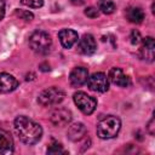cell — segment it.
Here are the masks:
<instances>
[{"instance_id":"cell-15","label":"cell","mask_w":155,"mask_h":155,"mask_svg":"<svg viewBox=\"0 0 155 155\" xmlns=\"http://www.w3.org/2000/svg\"><path fill=\"white\" fill-rule=\"evenodd\" d=\"M11 153H13V139L7 131L0 130V154Z\"/></svg>"},{"instance_id":"cell-24","label":"cell","mask_w":155,"mask_h":155,"mask_svg":"<svg viewBox=\"0 0 155 155\" xmlns=\"http://www.w3.org/2000/svg\"><path fill=\"white\" fill-rule=\"evenodd\" d=\"M153 125H154V119H151V120H150V122L148 124V131H149V133H150V134H154V130H153V127H154V126H153Z\"/></svg>"},{"instance_id":"cell-23","label":"cell","mask_w":155,"mask_h":155,"mask_svg":"<svg viewBox=\"0 0 155 155\" xmlns=\"http://www.w3.org/2000/svg\"><path fill=\"white\" fill-rule=\"evenodd\" d=\"M5 16V2L4 0H0V21L4 18Z\"/></svg>"},{"instance_id":"cell-7","label":"cell","mask_w":155,"mask_h":155,"mask_svg":"<svg viewBox=\"0 0 155 155\" xmlns=\"http://www.w3.org/2000/svg\"><path fill=\"white\" fill-rule=\"evenodd\" d=\"M96 50H97V44H96L94 38L91 34H85L78 44V51L81 54L90 56V54H93Z\"/></svg>"},{"instance_id":"cell-20","label":"cell","mask_w":155,"mask_h":155,"mask_svg":"<svg viewBox=\"0 0 155 155\" xmlns=\"http://www.w3.org/2000/svg\"><path fill=\"white\" fill-rule=\"evenodd\" d=\"M21 2L31 8H39L44 5V0H21Z\"/></svg>"},{"instance_id":"cell-21","label":"cell","mask_w":155,"mask_h":155,"mask_svg":"<svg viewBox=\"0 0 155 155\" xmlns=\"http://www.w3.org/2000/svg\"><path fill=\"white\" fill-rule=\"evenodd\" d=\"M85 15H86L87 17H90V18H97V17L99 16V11H98L96 7L91 6V7H87V8L85 10Z\"/></svg>"},{"instance_id":"cell-9","label":"cell","mask_w":155,"mask_h":155,"mask_svg":"<svg viewBox=\"0 0 155 155\" xmlns=\"http://www.w3.org/2000/svg\"><path fill=\"white\" fill-rule=\"evenodd\" d=\"M87 79H88V71L84 67H76V68H74L71 70V73H70V76H69L70 84L74 87L82 86L87 81Z\"/></svg>"},{"instance_id":"cell-16","label":"cell","mask_w":155,"mask_h":155,"mask_svg":"<svg viewBox=\"0 0 155 155\" xmlns=\"http://www.w3.org/2000/svg\"><path fill=\"white\" fill-rule=\"evenodd\" d=\"M126 17L131 23H142L144 19V12L140 7H130L126 11Z\"/></svg>"},{"instance_id":"cell-11","label":"cell","mask_w":155,"mask_h":155,"mask_svg":"<svg viewBox=\"0 0 155 155\" xmlns=\"http://www.w3.org/2000/svg\"><path fill=\"white\" fill-rule=\"evenodd\" d=\"M17 86H18V81L13 75L7 73L0 74V92L2 93L12 92L17 88Z\"/></svg>"},{"instance_id":"cell-1","label":"cell","mask_w":155,"mask_h":155,"mask_svg":"<svg viewBox=\"0 0 155 155\" xmlns=\"http://www.w3.org/2000/svg\"><path fill=\"white\" fill-rule=\"evenodd\" d=\"M15 131L18 138L25 144H35L41 139L42 128L28 116H18L15 120Z\"/></svg>"},{"instance_id":"cell-4","label":"cell","mask_w":155,"mask_h":155,"mask_svg":"<svg viewBox=\"0 0 155 155\" xmlns=\"http://www.w3.org/2000/svg\"><path fill=\"white\" fill-rule=\"evenodd\" d=\"M65 97V92L56 86L48 87L46 90H44L40 94H39V103L44 107H51V105H56L59 104Z\"/></svg>"},{"instance_id":"cell-25","label":"cell","mask_w":155,"mask_h":155,"mask_svg":"<svg viewBox=\"0 0 155 155\" xmlns=\"http://www.w3.org/2000/svg\"><path fill=\"white\" fill-rule=\"evenodd\" d=\"M70 2H71V4H74V5L80 6V5H84V4L86 2V0H70Z\"/></svg>"},{"instance_id":"cell-6","label":"cell","mask_w":155,"mask_h":155,"mask_svg":"<svg viewBox=\"0 0 155 155\" xmlns=\"http://www.w3.org/2000/svg\"><path fill=\"white\" fill-rule=\"evenodd\" d=\"M87 85L91 91L96 92H107L109 90V79L104 73H94L87 79Z\"/></svg>"},{"instance_id":"cell-10","label":"cell","mask_w":155,"mask_h":155,"mask_svg":"<svg viewBox=\"0 0 155 155\" xmlns=\"http://www.w3.org/2000/svg\"><path fill=\"white\" fill-rule=\"evenodd\" d=\"M108 79L120 87H127L130 85V78L120 69V68H111L108 74Z\"/></svg>"},{"instance_id":"cell-8","label":"cell","mask_w":155,"mask_h":155,"mask_svg":"<svg viewBox=\"0 0 155 155\" xmlns=\"http://www.w3.org/2000/svg\"><path fill=\"white\" fill-rule=\"evenodd\" d=\"M70 121H71V113L65 108H58L51 115V122L57 127L67 126Z\"/></svg>"},{"instance_id":"cell-12","label":"cell","mask_w":155,"mask_h":155,"mask_svg":"<svg viewBox=\"0 0 155 155\" xmlns=\"http://www.w3.org/2000/svg\"><path fill=\"white\" fill-rule=\"evenodd\" d=\"M59 41L64 48H70L75 42H78V33L73 29H62L58 33Z\"/></svg>"},{"instance_id":"cell-2","label":"cell","mask_w":155,"mask_h":155,"mask_svg":"<svg viewBox=\"0 0 155 155\" xmlns=\"http://www.w3.org/2000/svg\"><path fill=\"white\" fill-rule=\"evenodd\" d=\"M121 128V121L114 115L105 116L97 124V136L102 139H110L117 136Z\"/></svg>"},{"instance_id":"cell-13","label":"cell","mask_w":155,"mask_h":155,"mask_svg":"<svg viewBox=\"0 0 155 155\" xmlns=\"http://www.w3.org/2000/svg\"><path fill=\"white\" fill-rule=\"evenodd\" d=\"M67 136H68V138H69L70 140H73V142L81 140V139L85 138V136H86V127H85L84 124H81V122L73 124L71 126H69L68 132H67Z\"/></svg>"},{"instance_id":"cell-17","label":"cell","mask_w":155,"mask_h":155,"mask_svg":"<svg viewBox=\"0 0 155 155\" xmlns=\"http://www.w3.org/2000/svg\"><path fill=\"white\" fill-rule=\"evenodd\" d=\"M99 10L105 15H110L115 11V4L111 0H101Z\"/></svg>"},{"instance_id":"cell-19","label":"cell","mask_w":155,"mask_h":155,"mask_svg":"<svg viewBox=\"0 0 155 155\" xmlns=\"http://www.w3.org/2000/svg\"><path fill=\"white\" fill-rule=\"evenodd\" d=\"M15 15L17 17H19L21 19H24L27 22H30L33 18H34V15L29 11H25V10H16L15 11Z\"/></svg>"},{"instance_id":"cell-14","label":"cell","mask_w":155,"mask_h":155,"mask_svg":"<svg viewBox=\"0 0 155 155\" xmlns=\"http://www.w3.org/2000/svg\"><path fill=\"white\" fill-rule=\"evenodd\" d=\"M154 50H155V41L151 36H147L143 39V46L140 48V53L143 59H147L148 62L154 61Z\"/></svg>"},{"instance_id":"cell-22","label":"cell","mask_w":155,"mask_h":155,"mask_svg":"<svg viewBox=\"0 0 155 155\" xmlns=\"http://www.w3.org/2000/svg\"><path fill=\"white\" fill-rule=\"evenodd\" d=\"M140 34H139V31L138 30H133L132 33H131V42L134 45V44H138L139 41H140Z\"/></svg>"},{"instance_id":"cell-5","label":"cell","mask_w":155,"mask_h":155,"mask_svg":"<svg viewBox=\"0 0 155 155\" xmlns=\"http://www.w3.org/2000/svg\"><path fill=\"white\" fill-rule=\"evenodd\" d=\"M73 98H74V103L76 104V107L84 114H86V115L92 114L94 111L96 107H97V99L93 98V97H91V96H88L85 92L79 91V92L74 93Z\"/></svg>"},{"instance_id":"cell-18","label":"cell","mask_w":155,"mask_h":155,"mask_svg":"<svg viewBox=\"0 0 155 155\" xmlns=\"http://www.w3.org/2000/svg\"><path fill=\"white\" fill-rule=\"evenodd\" d=\"M47 154H51V155H58V154H67V151L63 149L62 144L59 143H53L48 147L47 149Z\"/></svg>"},{"instance_id":"cell-3","label":"cell","mask_w":155,"mask_h":155,"mask_svg":"<svg viewBox=\"0 0 155 155\" xmlns=\"http://www.w3.org/2000/svg\"><path fill=\"white\" fill-rule=\"evenodd\" d=\"M51 45H52V40L50 35L45 31L41 30L34 31L29 38V46L36 53H41V54L47 53L51 48Z\"/></svg>"}]
</instances>
